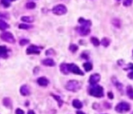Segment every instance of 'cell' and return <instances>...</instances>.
I'll return each instance as SVG.
<instances>
[{
  "mask_svg": "<svg viewBox=\"0 0 133 114\" xmlns=\"http://www.w3.org/2000/svg\"><path fill=\"white\" fill-rule=\"evenodd\" d=\"M100 44L102 46H103L104 47H108L110 44V40L109 38H103L101 40Z\"/></svg>",
  "mask_w": 133,
  "mask_h": 114,
  "instance_id": "ac0fdd59",
  "label": "cell"
},
{
  "mask_svg": "<svg viewBox=\"0 0 133 114\" xmlns=\"http://www.w3.org/2000/svg\"><path fill=\"white\" fill-rule=\"evenodd\" d=\"M10 103H11V102H10V100L9 98H5V99L3 100V104H4L6 106L9 107V106H10Z\"/></svg>",
  "mask_w": 133,
  "mask_h": 114,
  "instance_id": "d6a6232c",
  "label": "cell"
},
{
  "mask_svg": "<svg viewBox=\"0 0 133 114\" xmlns=\"http://www.w3.org/2000/svg\"><path fill=\"white\" fill-rule=\"evenodd\" d=\"M0 38L1 39L7 43H10V44H14L15 43V38L14 36L13 35V34L11 32H9V31H4L3 33H2L0 34Z\"/></svg>",
  "mask_w": 133,
  "mask_h": 114,
  "instance_id": "3957f363",
  "label": "cell"
},
{
  "mask_svg": "<svg viewBox=\"0 0 133 114\" xmlns=\"http://www.w3.org/2000/svg\"><path fill=\"white\" fill-rule=\"evenodd\" d=\"M52 94V96H53L56 101H57V102H58V104H59V106L61 107L62 105H63V103H64V102H63V100L60 98V97L58 96H56V94Z\"/></svg>",
  "mask_w": 133,
  "mask_h": 114,
  "instance_id": "cb8c5ba5",
  "label": "cell"
},
{
  "mask_svg": "<svg viewBox=\"0 0 133 114\" xmlns=\"http://www.w3.org/2000/svg\"><path fill=\"white\" fill-rule=\"evenodd\" d=\"M37 82H38V84H39L40 86H42V87H46L49 84V80L47 78H46L45 77L39 78V79L37 80Z\"/></svg>",
  "mask_w": 133,
  "mask_h": 114,
  "instance_id": "8fae6325",
  "label": "cell"
},
{
  "mask_svg": "<svg viewBox=\"0 0 133 114\" xmlns=\"http://www.w3.org/2000/svg\"><path fill=\"white\" fill-rule=\"evenodd\" d=\"M20 92L22 96H27L30 94V90H29V88L27 86V85H23L21 86V90H20Z\"/></svg>",
  "mask_w": 133,
  "mask_h": 114,
  "instance_id": "5bb4252c",
  "label": "cell"
},
{
  "mask_svg": "<svg viewBox=\"0 0 133 114\" xmlns=\"http://www.w3.org/2000/svg\"><path fill=\"white\" fill-rule=\"evenodd\" d=\"M18 27H19V28H20V29H23V30H28V29H31V28H33L32 25L25 24H19Z\"/></svg>",
  "mask_w": 133,
  "mask_h": 114,
  "instance_id": "603a6c76",
  "label": "cell"
},
{
  "mask_svg": "<svg viewBox=\"0 0 133 114\" xmlns=\"http://www.w3.org/2000/svg\"><path fill=\"white\" fill-rule=\"evenodd\" d=\"M133 2V0H124L123 2V6H130Z\"/></svg>",
  "mask_w": 133,
  "mask_h": 114,
  "instance_id": "f546056e",
  "label": "cell"
},
{
  "mask_svg": "<svg viewBox=\"0 0 133 114\" xmlns=\"http://www.w3.org/2000/svg\"><path fill=\"white\" fill-rule=\"evenodd\" d=\"M99 80H100V75L99 74H94L90 76L89 84L91 85H96Z\"/></svg>",
  "mask_w": 133,
  "mask_h": 114,
  "instance_id": "ba28073f",
  "label": "cell"
},
{
  "mask_svg": "<svg viewBox=\"0 0 133 114\" xmlns=\"http://www.w3.org/2000/svg\"><path fill=\"white\" fill-rule=\"evenodd\" d=\"M28 114H35V112L33 110H29L28 112Z\"/></svg>",
  "mask_w": 133,
  "mask_h": 114,
  "instance_id": "74e56055",
  "label": "cell"
},
{
  "mask_svg": "<svg viewBox=\"0 0 133 114\" xmlns=\"http://www.w3.org/2000/svg\"><path fill=\"white\" fill-rule=\"evenodd\" d=\"M36 7V4L34 2H28L26 4V8L28 10H33Z\"/></svg>",
  "mask_w": 133,
  "mask_h": 114,
  "instance_id": "d4e9b609",
  "label": "cell"
},
{
  "mask_svg": "<svg viewBox=\"0 0 133 114\" xmlns=\"http://www.w3.org/2000/svg\"><path fill=\"white\" fill-rule=\"evenodd\" d=\"M52 12L55 15L61 16V15H64L67 14V9L66 7V6L63 5V4H59V5H56L54 6L52 10Z\"/></svg>",
  "mask_w": 133,
  "mask_h": 114,
  "instance_id": "7a4b0ae2",
  "label": "cell"
},
{
  "mask_svg": "<svg viewBox=\"0 0 133 114\" xmlns=\"http://www.w3.org/2000/svg\"><path fill=\"white\" fill-rule=\"evenodd\" d=\"M0 2H1V4L3 5V7H5V8L10 7V5H11V3H10V2L9 1V0H1Z\"/></svg>",
  "mask_w": 133,
  "mask_h": 114,
  "instance_id": "484cf974",
  "label": "cell"
},
{
  "mask_svg": "<svg viewBox=\"0 0 133 114\" xmlns=\"http://www.w3.org/2000/svg\"><path fill=\"white\" fill-rule=\"evenodd\" d=\"M0 57L4 59L8 57V49L5 46H0Z\"/></svg>",
  "mask_w": 133,
  "mask_h": 114,
  "instance_id": "30bf717a",
  "label": "cell"
},
{
  "mask_svg": "<svg viewBox=\"0 0 133 114\" xmlns=\"http://www.w3.org/2000/svg\"><path fill=\"white\" fill-rule=\"evenodd\" d=\"M9 1L11 2H14V1H16V0H9Z\"/></svg>",
  "mask_w": 133,
  "mask_h": 114,
  "instance_id": "ab89813d",
  "label": "cell"
},
{
  "mask_svg": "<svg viewBox=\"0 0 133 114\" xmlns=\"http://www.w3.org/2000/svg\"><path fill=\"white\" fill-rule=\"evenodd\" d=\"M77 114H85V113L83 112H81V111H78V112H77Z\"/></svg>",
  "mask_w": 133,
  "mask_h": 114,
  "instance_id": "f35d334b",
  "label": "cell"
},
{
  "mask_svg": "<svg viewBox=\"0 0 133 114\" xmlns=\"http://www.w3.org/2000/svg\"><path fill=\"white\" fill-rule=\"evenodd\" d=\"M60 70L63 74H69V68H68V64H67V63H62V64L60 65Z\"/></svg>",
  "mask_w": 133,
  "mask_h": 114,
  "instance_id": "9a60e30c",
  "label": "cell"
},
{
  "mask_svg": "<svg viewBox=\"0 0 133 114\" xmlns=\"http://www.w3.org/2000/svg\"><path fill=\"white\" fill-rule=\"evenodd\" d=\"M129 69L131 70L132 71L128 74V77L130 79H133V64H130V66H129Z\"/></svg>",
  "mask_w": 133,
  "mask_h": 114,
  "instance_id": "1f68e13d",
  "label": "cell"
},
{
  "mask_svg": "<svg viewBox=\"0 0 133 114\" xmlns=\"http://www.w3.org/2000/svg\"><path fill=\"white\" fill-rule=\"evenodd\" d=\"M55 54V52H54V50L53 49H49V50H47L46 51V55H47V56H49V55H54Z\"/></svg>",
  "mask_w": 133,
  "mask_h": 114,
  "instance_id": "836d02e7",
  "label": "cell"
},
{
  "mask_svg": "<svg viewBox=\"0 0 133 114\" xmlns=\"http://www.w3.org/2000/svg\"><path fill=\"white\" fill-rule=\"evenodd\" d=\"M81 85L78 80H70L67 82L66 85V88L68 91L71 92H77L80 89Z\"/></svg>",
  "mask_w": 133,
  "mask_h": 114,
  "instance_id": "277c9868",
  "label": "cell"
},
{
  "mask_svg": "<svg viewBox=\"0 0 133 114\" xmlns=\"http://www.w3.org/2000/svg\"><path fill=\"white\" fill-rule=\"evenodd\" d=\"M21 20L24 22H26V23H32L34 22V17L33 16H22L21 18Z\"/></svg>",
  "mask_w": 133,
  "mask_h": 114,
  "instance_id": "ffe728a7",
  "label": "cell"
},
{
  "mask_svg": "<svg viewBox=\"0 0 133 114\" xmlns=\"http://www.w3.org/2000/svg\"><path fill=\"white\" fill-rule=\"evenodd\" d=\"M68 68H69V71L74 74H78L81 76L84 75V73L81 70L80 68L77 65L74 64V63H70V64H68Z\"/></svg>",
  "mask_w": 133,
  "mask_h": 114,
  "instance_id": "8992f818",
  "label": "cell"
},
{
  "mask_svg": "<svg viewBox=\"0 0 133 114\" xmlns=\"http://www.w3.org/2000/svg\"><path fill=\"white\" fill-rule=\"evenodd\" d=\"M0 17L2 18H4V19H10V16H9V14L6 12H0Z\"/></svg>",
  "mask_w": 133,
  "mask_h": 114,
  "instance_id": "83f0119b",
  "label": "cell"
},
{
  "mask_svg": "<svg viewBox=\"0 0 133 114\" xmlns=\"http://www.w3.org/2000/svg\"><path fill=\"white\" fill-rule=\"evenodd\" d=\"M117 1H120V0H117Z\"/></svg>",
  "mask_w": 133,
  "mask_h": 114,
  "instance_id": "60d3db41",
  "label": "cell"
},
{
  "mask_svg": "<svg viewBox=\"0 0 133 114\" xmlns=\"http://www.w3.org/2000/svg\"><path fill=\"white\" fill-rule=\"evenodd\" d=\"M90 41L92 43V45L95 46H99L100 45V41L96 37H92L90 38Z\"/></svg>",
  "mask_w": 133,
  "mask_h": 114,
  "instance_id": "44dd1931",
  "label": "cell"
},
{
  "mask_svg": "<svg viewBox=\"0 0 133 114\" xmlns=\"http://www.w3.org/2000/svg\"><path fill=\"white\" fill-rule=\"evenodd\" d=\"M113 24L114 25L115 27H117V28H119L121 27V23H120V20H117V19H114V20H113Z\"/></svg>",
  "mask_w": 133,
  "mask_h": 114,
  "instance_id": "f1b7e54d",
  "label": "cell"
},
{
  "mask_svg": "<svg viewBox=\"0 0 133 114\" xmlns=\"http://www.w3.org/2000/svg\"><path fill=\"white\" fill-rule=\"evenodd\" d=\"M72 104H73V106L76 109H81L82 108V103H81V101L78 100V99H74L73 101Z\"/></svg>",
  "mask_w": 133,
  "mask_h": 114,
  "instance_id": "e0dca14e",
  "label": "cell"
},
{
  "mask_svg": "<svg viewBox=\"0 0 133 114\" xmlns=\"http://www.w3.org/2000/svg\"><path fill=\"white\" fill-rule=\"evenodd\" d=\"M15 112H16V114H24V112L21 109H20V108L17 109V110H16Z\"/></svg>",
  "mask_w": 133,
  "mask_h": 114,
  "instance_id": "e575fe53",
  "label": "cell"
},
{
  "mask_svg": "<svg viewBox=\"0 0 133 114\" xmlns=\"http://www.w3.org/2000/svg\"><path fill=\"white\" fill-rule=\"evenodd\" d=\"M89 94L92 96L101 98L103 96V88L99 85H95L94 87L91 88L89 89Z\"/></svg>",
  "mask_w": 133,
  "mask_h": 114,
  "instance_id": "6da1fadb",
  "label": "cell"
},
{
  "mask_svg": "<svg viewBox=\"0 0 133 114\" xmlns=\"http://www.w3.org/2000/svg\"><path fill=\"white\" fill-rule=\"evenodd\" d=\"M42 48H40L39 46H36L35 45H31L26 50V53L28 55H32V54H36L39 55L40 54V49Z\"/></svg>",
  "mask_w": 133,
  "mask_h": 114,
  "instance_id": "52a82bcc",
  "label": "cell"
},
{
  "mask_svg": "<svg viewBox=\"0 0 133 114\" xmlns=\"http://www.w3.org/2000/svg\"><path fill=\"white\" fill-rule=\"evenodd\" d=\"M132 114H133V113H132Z\"/></svg>",
  "mask_w": 133,
  "mask_h": 114,
  "instance_id": "b9f144b4",
  "label": "cell"
},
{
  "mask_svg": "<svg viewBox=\"0 0 133 114\" xmlns=\"http://www.w3.org/2000/svg\"><path fill=\"white\" fill-rule=\"evenodd\" d=\"M69 49H70V51H71L72 52H75L78 49V46L77 45H74V44H72V45L70 46Z\"/></svg>",
  "mask_w": 133,
  "mask_h": 114,
  "instance_id": "4316f807",
  "label": "cell"
},
{
  "mask_svg": "<svg viewBox=\"0 0 133 114\" xmlns=\"http://www.w3.org/2000/svg\"><path fill=\"white\" fill-rule=\"evenodd\" d=\"M83 67L85 69V70L88 72V71H90L92 70V63L90 62H85L84 64H83Z\"/></svg>",
  "mask_w": 133,
  "mask_h": 114,
  "instance_id": "7402d4cb",
  "label": "cell"
},
{
  "mask_svg": "<svg viewBox=\"0 0 133 114\" xmlns=\"http://www.w3.org/2000/svg\"><path fill=\"white\" fill-rule=\"evenodd\" d=\"M81 57H82V58H84L85 60H88V56H87V55H85V53L81 54Z\"/></svg>",
  "mask_w": 133,
  "mask_h": 114,
  "instance_id": "d590c367",
  "label": "cell"
},
{
  "mask_svg": "<svg viewBox=\"0 0 133 114\" xmlns=\"http://www.w3.org/2000/svg\"><path fill=\"white\" fill-rule=\"evenodd\" d=\"M131 109V106L127 102H121L116 106L115 110L117 112H128Z\"/></svg>",
  "mask_w": 133,
  "mask_h": 114,
  "instance_id": "5b68a950",
  "label": "cell"
},
{
  "mask_svg": "<svg viewBox=\"0 0 133 114\" xmlns=\"http://www.w3.org/2000/svg\"><path fill=\"white\" fill-rule=\"evenodd\" d=\"M10 28V25L4 21L3 20H0V30H5Z\"/></svg>",
  "mask_w": 133,
  "mask_h": 114,
  "instance_id": "2e32d148",
  "label": "cell"
},
{
  "mask_svg": "<svg viewBox=\"0 0 133 114\" xmlns=\"http://www.w3.org/2000/svg\"><path fill=\"white\" fill-rule=\"evenodd\" d=\"M126 92H127L128 96L129 97V98L133 99V88L131 86H128L127 88H126Z\"/></svg>",
  "mask_w": 133,
  "mask_h": 114,
  "instance_id": "d6986e66",
  "label": "cell"
},
{
  "mask_svg": "<svg viewBox=\"0 0 133 114\" xmlns=\"http://www.w3.org/2000/svg\"><path fill=\"white\" fill-rule=\"evenodd\" d=\"M42 63L44 66H54L56 65L55 62L53 61V59H46V60H43L42 61Z\"/></svg>",
  "mask_w": 133,
  "mask_h": 114,
  "instance_id": "4fadbf2b",
  "label": "cell"
},
{
  "mask_svg": "<svg viewBox=\"0 0 133 114\" xmlns=\"http://www.w3.org/2000/svg\"><path fill=\"white\" fill-rule=\"evenodd\" d=\"M29 40L28 39H21V41H20V45L21 46H25V45H27V44H28L29 43Z\"/></svg>",
  "mask_w": 133,
  "mask_h": 114,
  "instance_id": "4dcf8cb0",
  "label": "cell"
},
{
  "mask_svg": "<svg viewBox=\"0 0 133 114\" xmlns=\"http://www.w3.org/2000/svg\"><path fill=\"white\" fill-rule=\"evenodd\" d=\"M78 23L81 25H83V26H86V27H88V28H90L91 25H92V22L90 20H85V19L83 18V17H80L78 19Z\"/></svg>",
  "mask_w": 133,
  "mask_h": 114,
  "instance_id": "7c38bea8",
  "label": "cell"
},
{
  "mask_svg": "<svg viewBox=\"0 0 133 114\" xmlns=\"http://www.w3.org/2000/svg\"><path fill=\"white\" fill-rule=\"evenodd\" d=\"M108 94V96H109V98H113V94L111 93V92H108V94Z\"/></svg>",
  "mask_w": 133,
  "mask_h": 114,
  "instance_id": "8d00e7d4",
  "label": "cell"
},
{
  "mask_svg": "<svg viewBox=\"0 0 133 114\" xmlns=\"http://www.w3.org/2000/svg\"><path fill=\"white\" fill-rule=\"evenodd\" d=\"M78 32L82 36H86L90 33V28L86 26H83L81 25V27L78 28Z\"/></svg>",
  "mask_w": 133,
  "mask_h": 114,
  "instance_id": "9c48e42d",
  "label": "cell"
}]
</instances>
